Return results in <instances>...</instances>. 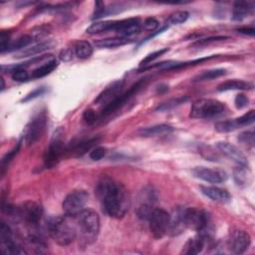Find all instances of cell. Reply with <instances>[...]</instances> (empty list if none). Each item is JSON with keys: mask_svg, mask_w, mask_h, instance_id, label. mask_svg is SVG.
Returning <instances> with one entry per match:
<instances>
[{"mask_svg": "<svg viewBox=\"0 0 255 255\" xmlns=\"http://www.w3.org/2000/svg\"><path fill=\"white\" fill-rule=\"evenodd\" d=\"M169 215V226L167 234L170 236H177L184 232V230L187 228L185 223V208L177 207Z\"/></svg>", "mask_w": 255, "mask_h": 255, "instance_id": "obj_16", "label": "cell"}, {"mask_svg": "<svg viewBox=\"0 0 255 255\" xmlns=\"http://www.w3.org/2000/svg\"><path fill=\"white\" fill-rule=\"evenodd\" d=\"M234 104H235V107L237 109H243L245 107L248 106L249 104V99L243 95V94H239L235 97V100H234Z\"/></svg>", "mask_w": 255, "mask_h": 255, "instance_id": "obj_45", "label": "cell"}, {"mask_svg": "<svg viewBox=\"0 0 255 255\" xmlns=\"http://www.w3.org/2000/svg\"><path fill=\"white\" fill-rule=\"evenodd\" d=\"M168 48H162V49H159V50H156L148 55H146L141 61H140V66L143 67V66H146V65H149L153 60L157 59L158 57L162 56L163 54H165L166 52H168Z\"/></svg>", "mask_w": 255, "mask_h": 255, "instance_id": "obj_36", "label": "cell"}, {"mask_svg": "<svg viewBox=\"0 0 255 255\" xmlns=\"http://www.w3.org/2000/svg\"><path fill=\"white\" fill-rule=\"evenodd\" d=\"M251 242L250 235L241 229H235L229 239V248L232 252L236 254H241L245 252Z\"/></svg>", "mask_w": 255, "mask_h": 255, "instance_id": "obj_15", "label": "cell"}, {"mask_svg": "<svg viewBox=\"0 0 255 255\" xmlns=\"http://www.w3.org/2000/svg\"><path fill=\"white\" fill-rule=\"evenodd\" d=\"M21 143H22V139H20V140L17 142V144H16V146H14V148H12L10 151H8V152L3 156L2 160H1L2 172H3L4 168L9 164V162L14 158V156H15V155L17 154V152L19 151L20 146H21Z\"/></svg>", "mask_w": 255, "mask_h": 255, "instance_id": "obj_35", "label": "cell"}, {"mask_svg": "<svg viewBox=\"0 0 255 255\" xmlns=\"http://www.w3.org/2000/svg\"><path fill=\"white\" fill-rule=\"evenodd\" d=\"M146 83V78L144 79H140L139 81H137L135 84H133L127 92L122 93L117 99H115L112 103H110L108 106H106L105 108H103V113L102 116H108L111 115L112 113L116 112L117 110H119L121 107H123L133 95H135Z\"/></svg>", "mask_w": 255, "mask_h": 255, "instance_id": "obj_11", "label": "cell"}, {"mask_svg": "<svg viewBox=\"0 0 255 255\" xmlns=\"http://www.w3.org/2000/svg\"><path fill=\"white\" fill-rule=\"evenodd\" d=\"M188 16H189V14L186 11H176L169 16L168 22L170 24H175V25L181 24L187 20Z\"/></svg>", "mask_w": 255, "mask_h": 255, "instance_id": "obj_38", "label": "cell"}, {"mask_svg": "<svg viewBox=\"0 0 255 255\" xmlns=\"http://www.w3.org/2000/svg\"><path fill=\"white\" fill-rule=\"evenodd\" d=\"M117 25V21L116 20H109V21H97L94 22L93 24H91L88 29H87V33L94 35V34H100V33H104V32H108V31H115Z\"/></svg>", "mask_w": 255, "mask_h": 255, "instance_id": "obj_26", "label": "cell"}, {"mask_svg": "<svg viewBox=\"0 0 255 255\" xmlns=\"http://www.w3.org/2000/svg\"><path fill=\"white\" fill-rule=\"evenodd\" d=\"M77 236L83 245L93 244L99 235L100 217L98 213L91 209L85 208L77 217Z\"/></svg>", "mask_w": 255, "mask_h": 255, "instance_id": "obj_2", "label": "cell"}, {"mask_svg": "<svg viewBox=\"0 0 255 255\" xmlns=\"http://www.w3.org/2000/svg\"><path fill=\"white\" fill-rule=\"evenodd\" d=\"M141 26L145 29V30H147V31H154L157 27H158V21L155 19V18H153V17H148V18H146L144 21H143V23L141 24Z\"/></svg>", "mask_w": 255, "mask_h": 255, "instance_id": "obj_43", "label": "cell"}, {"mask_svg": "<svg viewBox=\"0 0 255 255\" xmlns=\"http://www.w3.org/2000/svg\"><path fill=\"white\" fill-rule=\"evenodd\" d=\"M96 194L105 213L113 218L124 217L129 209L130 196L128 189L113 178L101 179L97 185Z\"/></svg>", "mask_w": 255, "mask_h": 255, "instance_id": "obj_1", "label": "cell"}, {"mask_svg": "<svg viewBox=\"0 0 255 255\" xmlns=\"http://www.w3.org/2000/svg\"><path fill=\"white\" fill-rule=\"evenodd\" d=\"M200 189H201V192L206 197L216 202L226 203L231 199V195L227 190L217 186H200Z\"/></svg>", "mask_w": 255, "mask_h": 255, "instance_id": "obj_20", "label": "cell"}, {"mask_svg": "<svg viewBox=\"0 0 255 255\" xmlns=\"http://www.w3.org/2000/svg\"><path fill=\"white\" fill-rule=\"evenodd\" d=\"M186 227L197 231L207 237H211L212 226L210 216L207 212L197 208H185Z\"/></svg>", "mask_w": 255, "mask_h": 255, "instance_id": "obj_5", "label": "cell"}, {"mask_svg": "<svg viewBox=\"0 0 255 255\" xmlns=\"http://www.w3.org/2000/svg\"><path fill=\"white\" fill-rule=\"evenodd\" d=\"M1 82H2V87H1V90L3 91V90H4V87H5V86H4V80H3V78H1Z\"/></svg>", "mask_w": 255, "mask_h": 255, "instance_id": "obj_52", "label": "cell"}, {"mask_svg": "<svg viewBox=\"0 0 255 255\" xmlns=\"http://www.w3.org/2000/svg\"><path fill=\"white\" fill-rule=\"evenodd\" d=\"M173 130V128L166 124H160V125H154L151 127L142 128L138 130V133L141 136L149 137V136H156V135H163L168 134Z\"/></svg>", "mask_w": 255, "mask_h": 255, "instance_id": "obj_21", "label": "cell"}, {"mask_svg": "<svg viewBox=\"0 0 255 255\" xmlns=\"http://www.w3.org/2000/svg\"><path fill=\"white\" fill-rule=\"evenodd\" d=\"M32 42H33V37L32 36H30V35L21 36L20 38L14 40L13 42H10L8 47L6 48L5 52H13V51L21 50V49L29 46Z\"/></svg>", "mask_w": 255, "mask_h": 255, "instance_id": "obj_29", "label": "cell"}, {"mask_svg": "<svg viewBox=\"0 0 255 255\" xmlns=\"http://www.w3.org/2000/svg\"><path fill=\"white\" fill-rule=\"evenodd\" d=\"M75 54L79 59H88L93 54V47L88 41H79L75 45Z\"/></svg>", "mask_w": 255, "mask_h": 255, "instance_id": "obj_30", "label": "cell"}, {"mask_svg": "<svg viewBox=\"0 0 255 255\" xmlns=\"http://www.w3.org/2000/svg\"><path fill=\"white\" fill-rule=\"evenodd\" d=\"M217 148L224 155L238 163V165H248L247 156L236 145L226 141H220L217 143Z\"/></svg>", "mask_w": 255, "mask_h": 255, "instance_id": "obj_18", "label": "cell"}, {"mask_svg": "<svg viewBox=\"0 0 255 255\" xmlns=\"http://www.w3.org/2000/svg\"><path fill=\"white\" fill-rule=\"evenodd\" d=\"M124 6L122 4H112L109 7L105 8L104 11V16H109V15H115L118 14L120 12H122L124 10ZM103 16V17H104Z\"/></svg>", "mask_w": 255, "mask_h": 255, "instance_id": "obj_44", "label": "cell"}, {"mask_svg": "<svg viewBox=\"0 0 255 255\" xmlns=\"http://www.w3.org/2000/svg\"><path fill=\"white\" fill-rule=\"evenodd\" d=\"M83 119L87 124H94L96 122V114L93 110H86L83 114Z\"/></svg>", "mask_w": 255, "mask_h": 255, "instance_id": "obj_48", "label": "cell"}, {"mask_svg": "<svg viewBox=\"0 0 255 255\" xmlns=\"http://www.w3.org/2000/svg\"><path fill=\"white\" fill-rule=\"evenodd\" d=\"M123 88H124V81L123 80H118V81H115V82L111 83L96 98L95 104L101 105L105 108L106 106H108L110 103H112L115 99H117L122 94Z\"/></svg>", "mask_w": 255, "mask_h": 255, "instance_id": "obj_14", "label": "cell"}, {"mask_svg": "<svg viewBox=\"0 0 255 255\" xmlns=\"http://www.w3.org/2000/svg\"><path fill=\"white\" fill-rule=\"evenodd\" d=\"M132 40L127 37H113V38H106V39H101L96 41L95 45L98 48H117L126 44H129L131 43Z\"/></svg>", "mask_w": 255, "mask_h": 255, "instance_id": "obj_27", "label": "cell"}, {"mask_svg": "<svg viewBox=\"0 0 255 255\" xmlns=\"http://www.w3.org/2000/svg\"><path fill=\"white\" fill-rule=\"evenodd\" d=\"M233 178L238 186L246 187L251 183L252 174L247 165H238L233 170Z\"/></svg>", "mask_w": 255, "mask_h": 255, "instance_id": "obj_22", "label": "cell"}, {"mask_svg": "<svg viewBox=\"0 0 255 255\" xmlns=\"http://www.w3.org/2000/svg\"><path fill=\"white\" fill-rule=\"evenodd\" d=\"M192 173L195 177L210 183H223L227 179V173L219 168L197 166L192 169Z\"/></svg>", "mask_w": 255, "mask_h": 255, "instance_id": "obj_13", "label": "cell"}, {"mask_svg": "<svg viewBox=\"0 0 255 255\" xmlns=\"http://www.w3.org/2000/svg\"><path fill=\"white\" fill-rule=\"evenodd\" d=\"M238 127L236 120H227V121H222L218 122L215 124V129L219 132H228L236 129Z\"/></svg>", "mask_w": 255, "mask_h": 255, "instance_id": "obj_34", "label": "cell"}, {"mask_svg": "<svg viewBox=\"0 0 255 255\" xmlns=\"http://www.w3.org/2000/svg\"><path fill=\"white\" fill-rule=\"evenodd\" d=\"M31 78V75L25 69H18L12 73V79L16 82H26Z\"/></svg>", "mask_w": 255, "mask_h": 255, "instance_id": "obj_40", "label": "cell"}, {"mask_svg": "<svg viewBox=\"0 0 255 255\" xmlns=\"http://www.w3.org/2000/svg\"><path fill=\"white\" fill-rule=\"evenodd\" d=\"M254 121H255V111L254 110H250L249 112H247L243 116L236 119V123H237L238 127L249 126V125L253 124Z\"/></svg>", "mask_w": 255, "mask_h": 255, "instance_id": "obj_37", "label": "cell"}, {"mask_svg": "<svg viewBox=\"0 0 255 255\" xmlns=\"http://www.w3.org/2000/svg\"><path fill=\"white\" fill-rule=\"evenodd\" d=\"M224 39H227V37H225V36H215V37H210V38H207V39H201V40L196 41L194 43V46H202V45H206V44H209V43H212V42H215V41L224 40Z\"/></svg>", "mask_w": 255, "mask_h": 255, "instance_id": "obj_47", "label": "cell"}, {"mask_svg": "<svg viewBox=\"0 0 255 255\" xmlns=\"http://www.w3.org/2000/svg\"><path fill=\"white\" fill-rule=\"evenodd\" d=\"M98 139H99L98 137H93V138H90V139L79 142L75 147L76 155L81 156L84 153H86L88 150H90L93 147V145L98 141Z\"/></svg>", "mask_w": 255, "mask_h": 255, "instance_id": "obj_33", "label": "cell"}, {"mask_svg": "<svg viewBox=\"0 0 255 255\" xmlns=\"http://www.w3.org/2000/svg\"><path fill=\"white\" fill-rule=\"evenodd\" d=\"M107 153V149L103 146H97L94 147L91 151H90V158L93 160H100L102 159Z\"/></svg>", "mask_w": 255, "mask_h": 255, "instance_id": "obj_41", "label": "cell"}, {"mask_svg": "<svg viewBox=\"0 0 255 255\" xmlns=\"http://www.w3.org/2000/svg\"><path fill=\"white\" fill-rule=\"evenodd\" d=\"M209 240H210V237H207V236H204V235L198 233V235H196L192 238H189L185 242V244L182 247L181 253L186 254V255L198 254L203 250V248L205 247V244Z\"/></svg>", "mask_w": 255, "mask_h": 255, "instance_id": "obj_19", "label": "cell"}, {"mask_svg": "<svg viewBox=\"0 0 255 255\" xmlns=\"http://www.w3.org/2000/svg\"><path fill=\"white\" fill-rule=\"evenodd\" d=\"M16 215L30 226H37L43 216L42 206L35 201H26L16 208Z\"/></svg>", "mask_w": 255, "mask_h": 255, "instance_id": "obj_9", "label": "cell"}, {"mask_svg": "<svg viewBox=\"0 0 255 255\" xmlns=\"http://www.w3.org/2000/svg\"><path fill=\"white\" fill-rule=\"evenodd\" d=\"M72 51L69 50V49H65L63 50L61 53H60V59L62 61H70L72 59Z\"/></svg>", "mask_w": 255, "mask_h": 255, "instance_id": "obj_49", "label": "cell"}, {"mask_svg": "<svg viewBox=\"0 0 255 255\" xmlns=\"http://www.w3.org/2000/svg\"><path fill=\"white\" fill-rule=\"evenodd\" d=\"M167 90H168V87H167L166 85H159V86L157 87V91H158L159 93L165 92V91H167Z\"/></svg>", "mask_w": 255, "mask_h": 255, "instance_id": "obj_51", "label": "cell"}, {"mask_svg": "<svg viewBox=\"0 0 255 255\" xmlns=\"http://www.w3.org/2000/svg\"><path fill=\"white\" fill-rule=\"evenodd\" d=\"M105 5L103 2L101 1H97L95 3V10H94V13H93V19H99L101 17L104 16V11H105Z\"/></svg>", "mask_w": 255, "mask_h": 255, "instance_id": "obj_46", "label": "cell"}, {"mask_svg": "<svg viewBox=\"0 0 255 255\" xmlns=\"http://www.w3.org/2000/svg\"><path fill=\"white\" fill-rule=\"evenodd\" d=\"M187 100H188L187 97H179V98H175V99H170V100L158 105L155 108V111L156 112H168V111L180 106L181 104L185 103Z\"/></svg>", "mask_w": 255, "mask_h": 255, "instance_id": "obj_32", "label": "cell"}, {"mask_svg": "<svg viewBox=\"0 0 255 255\" xmlns=\"http://www.w3.org/2000/svg\"><path fill=\"white\" fill-rule=\"evenodd\" d=\"M45 92H46V89H45L44 87L37 88V89H35L34 91H32L31 93H29L27 96H25V97L21 100V102L27 103V102H29V101H31V100H34V99L38 98L39 96H42Z\"/></svg>", "mask_w": 255, "mask_h": 255, "instance_id": "obj_42", "label": "cell"}, {"mask_svg": "<svg viewBox=\"0 0 255 255\" xmlns=\"http://www.w3.org/2000/svg\"><path fill=\"white\" fill-rule=\"evenodd\" d=\"M47 124V117L44 112L36 115L27 125L24 133V139L28 145L36 142L44 133Z\"/></svg>", "mask_w": 255, "mask_h": 255, "instance_id": "obj_10", "label": "cell"}, {"mask_svg": "<svg viewBox=\"0 0 255 255\" xmlns=\"http://www.w3.org/2000/svg\"><path fill=\"white\" fill-rule=\"evenodd\" d=\"M57 66H58L57 60L56 59H51L48 62H46L43 65L36 68L31 74V79L43 78V77L49 75L50 73H52L57 68Z\"/></svg>", "mask_w": 255, "mask_h": 255, "instance_id": "obj_28", "label": "cell"}, {"mask_svg": "<svg viewBox=\"0 0 255 255\" xmlns=\"http://www.w3.org/2000/svg\"><path fill=\"white\" fill-rule=\"evenodd\" d=\"M226 74L225 69H212L208 71H204L198 74L196 77L193 78V82H202V81H210L216 78H219Z\"/></svg>", "mask_w": 255, "mask_h": 255, "instance_id": "obj_31", "label": "cell"}, {"mask_svg": "<svg viewBox=\"0 0 255 255\" xmlns=\"http://www.w3.org/2000/svg\"><path fill=\"white\" fill-rule=\"evenodd\" d=\"M75 217L65 214L55 217L49 222V233L59 245L67 246L76 239L77 223L75 222Z\"/></svg>", "mask_w": 255, "mask_h": 255, "instance_id": "obj_3", "label": "cell"}, {"mask_svg": "<svg viewBox=\"0 0 255 255\" xmlns=\"http://www.w3.org/2000/svg\"><path fill=\"white\" fill-rule=\"evenodd\" d=\"M141 29V23L137 18H128L123 20H117V25L115 32H117L121 37L132 36L138 33Z\"/></svg>", "mask_w": 255, "mask_h": 255, "instance_id": "obj_17", "label": "cell"}, {"mask_svg": "<svg viewBox=\"0 0 255 255\" xmlns=\"http://www.w3.org/2000/svg\"><path fill=\"white\" fill-rule=\"evenodd\" d=\"M225 110V105L217 100L200 99L192 104L190 117L193 119H211L221 116Z\"/></svg>", "mask_w": 255, "mask_h": 255, "instance_id": "obj_4", "label": "cell"}, {"mask_svg": "<svg viewBox=\"0 0 255 255\" xmlns=\"http://www.w3.org/2000/svg\"><path fill=\"white\" fill-rule=\"evenodd\" d=\"M89 199V194L84 189H74L66 195L62 207L64 213L71 217H77L84 209Z\"/></svg>", "mask_w": 255, "mask_h": 255, "instance_id": "obj_6", "label": "cell"}, {"mask_svg": "<svg viewBox=\"0 0 255 255\" xmlns=\"http://www.w3.org/2000/svg\"><path fill=\"white\" fill-rule=\"evenodd\" d=\"M254 136H255V134H254L253 130H246V131H243L239 134L238 139L244 144H247L249 146H253L254 142H255Z\"/></svg>", "mask_w": 255, "mask_h": 255, "instance_id": "obj_39", "label": "cell"}, {"mask_svg": "<svg viewBox=\"0 0 255 255\" xmlns=\"http://www.w3.org/2000/svg\"><path fill=\"white\" fill-rule=\"evenodd\" d=\"M253 89V84L250 82H245L242 80H228L217 86L218 92L232 91V90H251Z\"/></svg>", "mask_w": 255, "mask_h": 255, "instance_id": "obj_25", "label": "cell"}, {"mask_svg": "<svg viewBox=\"0 0 255 255\" xmlns=\"http://www.w3.org/2000/svg\"><path fill=\"white\" fill-rule=\"evenodd\" d=\"M237 32L240 34H244V35H249V36H253L255 33V29L254 28H239L237 29Z\"/></svg>", "mask_w": 255, "mask_h": 255, "instance_id": "obj_50", "label": "cell"}, {"mask_svg": "<svg viewBox=\"0 0 255 255\" xmlns=\"http://www.w3.org/2000/svg\"><path fill=\"white\" fill-rule=\"evenodd\" d=\"M253 4L250 2H244L239 1L235 2L232 10V19L236 21H241L244 18H246L248 15H250L253 11Z\"/></svg>", "mask_w": 255, "mask_h": 255, "instance_id": "obj_24", "label": "cell"}, {"mask_svg": "<svg viewBox=\"0 0 255 255\" xmlns=\"http://www.w3.org/2000/svg\"><path fill=\"white\" fill-rule=\"evenodd\" d=\"M169 213L162 208H153L147 220L149 230L154 238L160 239L167 234L169 226Z\"/></svg>", "mask_w": 255, "mask_h": 255, "instance_id": "obj_7", "label": "cell"}, {"mask_svg": "<svg viewBox=\"0 0 255 255\" xmlns=\"http://www.w3.org/2000/svg\"><path fill=\"white\" fill-rule=\"evenodd\" d=\"M54 46V43L52 41H45L41 42L38 44H35L29 48H26L22 51H20L17 55L16 58H28V57H34L37 54L43 53L49 49H51Z\"/></svg>", "mask_w": 255, "mask_h": 255, "instance_id": "obj_23", "label": "cell"}, {"mask_svg": "<svg viewBox=\"0 0 255 255\" xmlns=\"http://www.w3.org/2000/svg\"><path fill=\"white\" fill-rule=\"evenodd\" d=\"M63 134H64V131L61 128H58L57 130H55V132L53 133L49 147H48L45 157H44L45 165L49 168H51L55 164H57L61 155L64 152Z\"/></svg>", "mask_w": 255, "mask_h": 255, "instance_id": "obj_8", "label": "cell"}, {"mask_svg": "<svg viewBox=\"0 0 255 255\" xmlns=\"http://www.w3.org/2000/svg\"><path fill=\"white\" fill-rule=\"evenodd\" d=\"M0 239H1V249L4 253L9 254H24L26 251L24 248L14 239L12 230L5 223H1L0 227Z\"/></svg>", "mask_w": 255, "mask_h": 255, "instance_id": "obj_12", "label": "cell"}]
</instances>
